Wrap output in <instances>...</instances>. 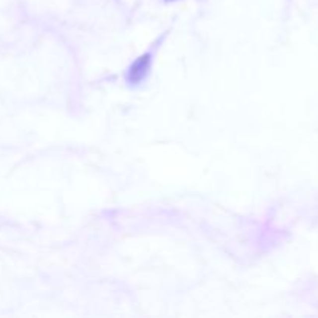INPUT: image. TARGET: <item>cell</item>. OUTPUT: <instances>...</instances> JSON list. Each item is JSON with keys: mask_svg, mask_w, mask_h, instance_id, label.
Instances as JSON below:
<instances>
[{"mask_svg": "<svg viewBox=\"0 0 318 318\" xmlns=\"http://www.w3.org/2000/svg\"><path fill=\"white\" fill-rule=\"evenodd\" d=\"M148 66H149V56H142L131 69V80L132 81H138L142 80L143 76L148 72Z\"/></svg>", "mask_w": 318, "mask_h": 318, "instance_id": "1", "label": "cell"}]
</instances>
